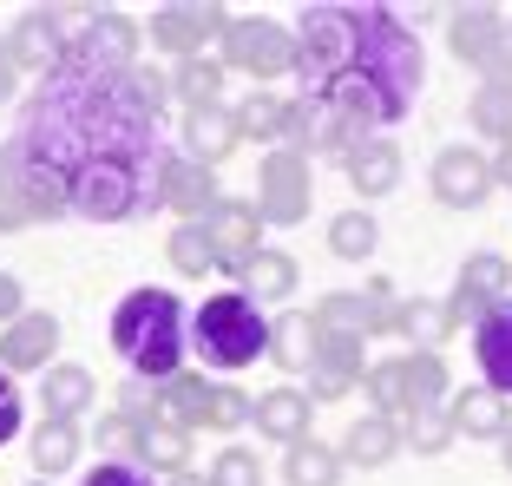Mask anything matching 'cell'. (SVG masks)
<instances>
[{
	"label": "cell",
	"instance_id": "6da1fadb",
	"mask_svg": "<svg viewBox=\"0 0 512 486\" xmlns=\"http://www.w3.org/2000/svg\"><path fill=\"white\" fill-rule=\"evenodd\" d=\"M7 152L40 217L132 224L165 204V119L138 99L132 66H106L79 46L33 86Z\"/></svg>",
	"mask_w": 512,
	"mask_h": 486
},
{
	"label": "cell",
	"instance_id": "7a4b0ae2",
	"mask_svg": "<svg viewBox=\"0 0 512 486\" xmlns=\"http://www.w3.org/2000/svg\"><path fill=\"white\" fill-rule=\"evenodd\" d=\"M296 79L302 99L322 106L348 138H375L414 112L427 53L401 7L322 0L296 14Z\"/></svg>",
	"mask_w": 512,
	"mask_h": 486
},
{
	"label": "cell",
	"instance_id": "3957f363",
	"mask_svg": "<svg viewBox=\"0 0 512 486\" xmlns=\"http://www.w3.org/2000/svg\"><path fill=\"white\" fill-rule=\"evenodd\" d=\"M112 349L132 368V381H171L184 375V349H191V316L171 289H132L112 309Z\"/></svg>",
	"mask_w": 512,
	"mask_h": 486
},
{
	"label": "cell",
	"instance_id": "277c9868",
	"mask_svg": "<svg viewBox=\"0 0 512 486\" xmlns=\"http://www.w3.org/2000/svg\"><path fill=\"white\" fill-rule=\"evenodd\" d=\"M191 349H197L204 368L237 375V368H250L256 355L270 349V322H263V309H256L243 289H224V296H204V303H197Z\"/></svg>",
	"mask_w": 512,
	"mask_h": 486
},
{
	"label": "cell",
	"instance_id": "5b68a950",
	"mask_svg": "<svg viewBox=\"0 0 512 486\" xmlns=\"http://www.w3.org/2000/svg\"><path fill=\"white\" fill-rule=\"evenodd\" d=\"M224 60L243 66L250 79H283V73H296V33L276 27V20H230Z\"/></svg>",
	"mask_w": 512,
	"mask_h": 486
},
{
	"label": "cell",
	"instance_id": "8992f818",
	"mask_svg": "<svg viewBox=\"0 0 512 486\" xmlns=\"http://www.w3.org/2000/svg\"><path fill=\"white\" fill-rule=\"evenodd\" d=\"M256 217L263 224H302L309 217V158L296 152H270L263 171H256Z\"/></svg>",
	"mask_w": 512,
	"mask_h": 486
},
{
	"label": "cell",
	"instance_id": "52a82bcc",
	"mask_svg": "<svg viewBox=\"0 0 512 486\" xmlns=\"http://www.w3.org/2000/svg\"><path fill=\"white\" fill-rule=\"evenodd\" d=\"M204 230H211V257L217 270L243 276L256 263V250H263V217H256V204H237V198H217V211L204 217Z\"/></svg>",
	"mask_w": 512,
	"mask_h": 486
},
{
	"label": "cell",
	"instance_id": "ba28073f",
	"mask_svg": "<svg viewBox=\"0 0 512 486\" xmlns=\"http://www.w3.org/2000/svg\"><path fill=\"white\" fill-rule=\"evenodd\" d=\"M486 191H493V158H480L473 145H447L434 158V198L447 211H473L486 204Z\"/></svg>",
	"mask_w": 512,
	"mask_h": 486
},
{
	"label": "cell",
	"instance_id": "9c48e42d",
	"mask_svg": "<svg viewBox=\"0 0 512 486\" xmlns=\"http://www.w3.org/2000/svg\"><path fill=\"white\" fill-rule=\"evenodd\" d=\"M506 289H512V263L493 257V250H480V257L460 263V283H453V329L460 322H480L493 303H506Z\"/></svg>",
	"mask_w": 512,
	"mask_h": 486
},
{
	"label": "cell",
	"instance_id": "30bf717a",
	"mask_svg": "<svg viewBox=\"0 0 512 486\" xmlns=\"http://www.w3.org/2000/svg\"><path fill=\"white\" fill-rule=\"evenodd\" d=\"M473 362H480V381L493 395H512V296L473 322Z\"/></svg>",
	"mask_w": 512,
	"mask_h": 486
},
{
	"label": "cell",
	"instance_id": "8fae6325",
	"mask_svg": "<svg viewBox=\"0 0 512 486\" xmlns=\"http://www.w3.org/2000/svg\"><path fill=\"white\" fill-rule=\"evenodd\" d=\"M230 20L217 14V7H204V0H191V7H158V14H151V40L165 46V53H184V60H197V46L211 40V33H224Z\"/></svg>",
	"mask_w": 512,
	"mask_h": 486
},
{
	"label": "cell",
	"instance_id": "7c38bea8",
	"mask_svg": "<svg viewBox=\"0 0 512 486\" xmlns=\"http://www.w3.org/2000/svg\"><path fill=\"white\" fill-rule=\"evenodd\" d=\"M237 119H230V106H184V158L204 171H217L230 152H237Z\"/></svg>",
	"mask_w": 512,
	"mask_h": 486
},
{
	"label": "cell",
	"instance_id": "4fadbf2b",
	"mask_svg": "<svg viewBox=\"0 0 512 486\" xmlns=\"http://www.w3.org/2000/svg\"><path fill=\"white\" fill-rule=\"evenodd\" d=\"M53 342H60V322L46 316V309H27L0 329V368L14 375V368H53Z\"/></svg>",
	"mask_w": 512,
	"mask_h": 486
},
{
	"label": "cell",
	"instance_id": "5bb4252c",
	"mask_svg": "<svg viewBox=\"0 0 512 486\" xmlns=\"http://www.w3.org/2000/svg\"><path fill=\"white\" fill-rule=\"evenodd\" d=\"M151 421L165 427H211V375H171L158 381V395H151Z\"/></svg>",
	"mask_w": 512,
	"mask_h": 486
},
{
	"label": "cell",
	"instance_id": "9a60e30c",
	"mask_svg": "<svg viewBox=\"0 0 512 486\" xmlns=\"http://www.w3.org/2000/svg\"><path fill=\"white\" fill-rule=\"evenodd\" d=\"M309 388H270V395L250 408V427L263 434V441H283V447H296V441H309Z\"/></svg>",
	"mask_w": 512,
	"mask_h": 486
},
{
	"label": "cell",
	"instance_id": "2e32d148",
	"mask_svg": "<svg viewBox=\"0 0 512 486\" xmlns=\"http://www.w3.org/2000/svg\"><path fill=\"white\" fill-rule=\"evenodd\" d=\"M316 388H309V401H335L348 395L355 381H362V349H355V335H316Z\"/></svg>",
	"mask_w": 512,
	"mask_h": 486
},
{
	"label": "cell",
	"instance_id": "e0dca14e",
	"mask_svg": "<svg viewBox=\"0 0 512 486\" xmlns=\"http://www.w3.org/2000/svg\"><path fill=\"white\" fill-rule=\"evenodd\" d=\"M342 165H348V178H355V191H368V198H388L394 184H401V152H394V138H355Z\"/></svg>",
	"mask_w": 512,
	"mask_h": 486
},
{
	"label": "cell",
	"instance_id": "ac0fdd59",
	"mask_svg": "<svg viewBox=\"0 0 512 486\" xmlns=\"http://www.w3.org/2000/svg\"><path fill=\"white\" fill-rule=\"evenodd\" d=\"M60 20L66 14H27L14 27V40H7V53H14V66H27V73H53L60 66V53H66V40H60Z\"/></svg>",
	"mask_w": 512,
	"mask_h": 486
},
{
	"label": "cell",
	"instance_id": "d6986e66",
	"mask_svg": "<svg viewBox=\"0 0 512 486\" xmlns=\"http://www.w3.org/2000/svg\"><path fill=\"white\" fill-rule=\"evenodd\" d=\"M66 46H79V53H92V60H106V66H132L138 27L125 14H86V27H73Z\"/></svg>",
	"mask_w": 512,
	"mask_h": 486
},
{
	"label": "cell",
	"instance_id": "ffe728a7",
	"mask_svg": "<svg viewBox=\"0 0 512 486\" xmlns=\"http://www.w3.org/2000/svg\"><path fill=\"white\" fill-rule=\"evenodd\" d=\"M165 204H171V211H184V224H204V217L217 211L211 171L191 165V158H171V165H165Z\"/></svg>",
	"mask_w": 512,
	"mask_h": 486
},
{
	"label": "cell",
	"instance_id": "44dd1931",
	"mask_svg": "<svg viewBox=\"0 0 512 486\" xmlns=\"http://www.w3.org/2000/svg\"><path fill=\"white\" fill-rule=\"evenodd\" d=\"M447 427L453 434H473V441H486V434H506V395H493V388H460V395L447 401Z\"/></svg>",
	"mask_w": 512,
	"mask_h": 486
},
{
	"label": "cell",
	"instance_id": "7402d4cb",
	"mask_svg": "<svg viewBox=\"0 0 512 486\" xmlns=\"http://www.w3.org/2000/svg\"><path fill=\"white\" fill-rule=\"evenodd\" d=\"M92 395H99V381H92V375H86L79 362H60V368H46V381H40L46 421H79Z\"/></svg>",
	"mask_w": 512,
	"mask_h": 486
},
{
	"label": "cell",
	"instance_id": "603a6c76",
	"mask_svg": "<svg viewBox=\"0 0 512 486\" xmlns=\"http://www.w3.org/2000/svg\"><path fill=\"white\" fill-rule=\"evenodd\" d=\"M394 454H401V427H394L388 414L355 421V427H348V441H342V460H355V467H388Z\"/></svg>",
	"mask_w": 512,
	"mask_h": 486
},
{
	"label": "cell",
	"instance_id": "cb8c5ba5",
	"mask_svg": "<svg viewBox=\"0 0 512 486\" xmlns=\"http://www.w3.org/2000/svg\"><path fill=\"white\" fill-rule=\"evenodd\" d=\"M289 289H296V257L289 250H256V263L243 270V296L263 309V303H283Z\"/></svg>",
	"mask_w": 512,
	"mask_h": 486
},
{
	"label": "cell",
	"instance_id": "d4e9b609",
	"mask_svg": "<svg viewBox=\"0 0 512 486\" xmlns=\"http://www.w3.org/2000/svg\"><path fill=\"white\" fill-rule=\"evenodd\" d=\"M270 355L283 368H309L316 362V316L309 309H289V316L270 322Z\"/></svg>",
	"mask_w": 512,
	"mask_h": 486
},
{
	"label": "cell",
	"instance_id": "484cf974",
	"mask_svg": "<svg viewBox=\"0 0 512 486\" xmlns=\"http://www.w3.org/2000/svg\"><path fill=\"white\" fill-rule=\"evenodd\" d=\"M401 335L421 342V355H440V342L453 335V309L434 296H414V303H401Z\"/></svg>",
	"mask_w": 512,
	"mask_h": 486
},
{
	"label": "cell",
	"instance_id": "4316f807",
	"mask_svg": "<svg viewBox=\"0 0 512 486\" xmlns=\"http://www.w3.org/2000/svg\"><path fill=\"white\" fill-rule=\"evenodd\" d=\"M138 460L178 480V473H184V460H191V441H184V427H165V421H138Z\"/></svg>",
	"mask_w": 512,
	"mask_h": 486
},
{
	"label": "cell",
	"instance_id": "83f0119b",
	"mask_svg": "<svg viewBox=\"0 0 512 486\" xmlns=\"http://www.w3.org/2000/svg\"><path fill=\"white\" fill-rule=\"evenodd\" d=\"M447 401V362L440 355H407V414H440Z\"/></svg>",
	"mask_w": 512,
	"mask_h": 486
},
{
	"label": "cell",
	"instance_id": "f1b7e54d",
	"mask_svg": "<svg viewBox=\"0 0 512 486\" xmlns=\"http://www.w3.org/2000/svg\"><path fill=\"white\" fill-rule=\"evenodd\" d=\"M283 480L289 486H335V480H342V454L322 447V441H296L289 460H283Z\"/></svg>",
	"mask_w": 512,
	"mask_h": 486
},
{
	"label": "cell",
	"instance_id": "f546056e",
	"mask_svg": "<svg viewBox=\"0 0 512 486\" xmlns=\"http://www.w3.org/2000/svg\"><path fill=\"white\" fill-rule=\"evenodd\" d=\"M368 303L362 296H348V289H335V296H322L316 303V335H355V342H368Z\"/></svg>",
	"mask_w": 512,
	"mask_h": 486
},
{
	"label": "cell",
	"instance_id": "4dcf8cb0",
	"mask_svg": "<svg viewBox=\"0 0 512 486\" xmlns=\"http://www.w3.org/2000/svg\"><path fill=\"white\" fill-rule=\"evenodd\" d=\"M230 119H237V138L283 145V99H270V92H250L243 106H230Z\"/></svg>",
	"mask_w": 512,
	"mask_h": 486
},
{
	"label": "cell",
	"instance_id": "1f68e13d",
	"mask_svg": "<svg viewBox=\"0 0 512 486\" xmlns=\"http://www.w3.org/2000/svg\"><path fill=\"white\" fill-rule=\"evenodd\" d=\"M375 243H381V224H375L368 211H342V217H329V250H335L342 263H362Z\"/></svg>",
	"mask_w": 512,
	"mask_h": 486
},
{
	"label": "cell",
	"instance_id": "d6a6232c",
	"mask_svg": "<svg viewBox=\"0 0 512 486\" xmlns=\"http://www.w3.org/2000/svg\"><path fill=\"white\" fill-rule=\"evenodd\" d=\"M73 460H79V427L73 421H46L33 434V467L40 473H66Z\"/></svg>",
	"mask_w": 512,
	"mask_h": 486
},
{
	"label": "cell",
	"instance_id": "836d02e7",
	"mask_svg": "<svg viewBox=\"0 0 512 486\" xmlns=\"http://www.w3.org/2000/svg\"><path fill=\"white\" fill-rule=\"evenodd\" d=\"M171 86L184 92V106H217V92H224V66L197 53V60H184L178 73H171Z\"/></svg>",
	"mask_w": 512,
	"mask_h": 486
},
{
	"label": "cell",
	"instance_id": "e575fe53",
	"mask_svg": "<svg viewBox=\"0 0 512 486\" xmlns=\"http://www.w3.org/2000/svg\"><path fill=\"white\" fill-rule=\"evenodd\" d=\"M33 198H27V184H20V171H14V152L0 145V230H20V224H33Z\"/></svg>",
	"mask_w": 512,
	"mask_h": 486
},
{
	"label": "cell",
	"instance_id": "d590c367",
	"mask_svg": "<svg viewBox=\"0 0 512 486\" xmlns=\"http://www.w3.org/2000/svg\"><path fill=\"white\" fill-rule=\"evenodd\" d=\"M171 263H178L184 276H211V270H217L211 230H204V224H178V230H171Z\"/></svg>",
	"mask_w": 512,
	"mask_h": 486
},
{
	"label": "cell",
	"instance_id": "8d00e7d4",
	"mask_svg": "<svg viewBox=\"0 0 512 486\" xmlns=\"http://www.w3.org/2000/svg\"><path fill=\"white\" fill-rule=\"evenodd\" d=\"M473 132L512 138V86H493V79H480V92H473Z\"/></svg>",
	"mask_w": 512,
	"mask_h": 486
},
{
	"label": "cell",
	"instance_id": "74e56055",
	"mask_svg": "<svg viewBox=\"0 0 512 486\" xmlns=\"http://www.w3.org/2000/svg\"><path fill=\"white\" fill-rule=\"evenodd\" d=\"M368 395H375V408L388 414H407V362H375L368 368Z\"/></svg>",
	"mask_w": 512,
	"mask_h": 486
},
{
	"label": "cell",
	"instance_id": "f35d334b",
	"mask_svg": "<svg viewBox=\"0 0 512 486\" xmlns=\"http://www.w3.org/2000/svg\"><path fill=\"white\" fill-rule=\"evenodd\" d=\"M211 486H263V460L250 447H224L211 460Z\"/></svg>",
	"mask_w": 512,
	"mask_h": 486
},
{
	"label": "cell",
	"instance_id": "ab89813d",
	"mask_svg": "<svg viewBox=\"0 0 512 486\" xmlns=\"http://www.w3.org/2000/svg\"><path fill=\"white\" fill-rule=\"evenodd\" d=\"M250 408H256V401L243 395V388H217V381H211V427H217V434H237V427L250 421Z\"/></svg>",
	"mask_w": 512,
	"mask_h": 486
},
{
	"label": "cell",
	"instance_id": "60d3db41",
	"mask_svg": "<svg viewBox=\"0 0 512 486\" xmlns=\"http://www.w3.org/2000/svg\"><path fill=\"white\" fill-rule=\"evenodd\" d=\"M447 441H453L447 414H407V447L414 454H447Z\"/></svg>",
	"mask_w": 512,
	"mask_h": 486
},
{
	"label": "cell",
	"instance_id": "b9f144b4",
	"mask_svg": "<svg viewBox=\"0 0 512 486\" xmlns=\"http://www.w3.org/2000/svg\"><path fill=\"white\" fill-rule=\"evenodd\" d=\"M92 441L106 447V460H125V454H138V421H132V414H106Z\"/></svg>",
	"mask_w": 512,
	"mask_h": 486
},
{
	"label": "cell",
	"instance_id": "7bdbcfd3",
	"mask_svg": "<svg viewBox=\"0 0 512 486\" xmlns=\"http://www.w3.org/2000/svg\"><path fill=\"white\" fill-rule=\"evenodd\" d=\"M20 421H27V395H20V388H14V375L0 368V447H7V441L20 434Z\"/></svg>",
	"mask_w": 512,
	"mask_h": 486
},
{
	"label": "cell",
	"instance_id": "ee69618b",
	"mask_svg": "<svg viewBox=\"0 0 512 486\" xmlns=\"http://www.w3.org/2000/svg\"><path fill=\"white\" fill-rule=\"evenodd\" d=\"M79 486H158V480H151L138 460H106V467H92Z\"/></svg>",
	"mask_w": 512,
	"mask_h": 486
},
{
	"label": "cell",
	"instance_id": "f6af8a7d",
	"mask_svg": "<svg viewBox=\"0 0 512 486\" xmlns=\"http://www.w3.org/2000/svg\"><path fill=\"white\" fill-rule=\"evenodd\" d=\"M14 316H27V309H20V283L0 270V322H14Z\"/></svg>",
	"mask_w": 512,
	"mask_h": 486
},
{
	"label": "cell",
	"instance_id": "bcb514c9",
	"mask_svg": "<svg viewBox=\"0 0 512 486\" xmlns=\"http://www.w3.org/2000/svg\"><path fill=\"white\" fill-rule=\"evenodd\" d=\"M14 73H20V66H14V53H7V40H0V99L14 92Z\"/></svg>",
	"mask_w": 512,
	"mask_h": 486
},
{
	"label": "cell",
	"instance_id": "7dc6e473",
	"mask_svg": "<svg viewBox=\"0 0 512 486\" xmlns=\"http://www.w3.org/2000/svg\"><path fill=\"white\" fill-rule=\"evenodd\" d=\"M493 178H499V184H512V138L499 145V158H493Z\"/></svg>",
	"mask_w": 512,
	"mask_h": 486
},
{
	"label": "cell",
	"instance_id": "c3c4849f",
	"mask_svg": "<svg viewBox=\"0 0 512 486\" xmlns=\"http://www.w3.org/2000/svg\"><path fill=\"white\" fill-rule=\"evenodd\" d=\"M171 486H211V480H197V473H178V480H171Z\"/></svg>",
	"mask_w": 512,
	"mask_h": 486
},
{
	"label": "cell",
	"instance_id": "681fc988",
	"mask_svg": "<svg viewBox=\"0 0 512 486\" xmlns=\"http://www.w3.org/2000/svg\"><path fill=\"white\" fill-rule=\"evenodd\" d=\"M499 441H506V467H512V427H506V434H499Z\"/></svg>",
	"mask_w": 512,
	"mask_h": 486
},
{
	"label": "cell",
	"instance_id": "f907efd6",
	"mask_svg": "<svg viewBox=\"0 0 512 486\" xmlns=\"http://www.w3.org/2000/svg\"><path fill=\"white\" fill-rule=\"evenodd\" d=\"M33 486H46V480H33Z\"/></svg>",
	"mask_w": 512,
	"mask_h": 486
},
{
	"label": "cell",
	"instance_id": "816d5d0a",
	"mask_svg": "<svg viewBox=\"0 0 512 486\" xmlns=\"http://www.w3.org/2000/svg\"><path fill=\"white\" fill-rule=\"evenodd\" d=\"M506 33H512V27H506Z\"/></svg>",
	"mask_w": 512,
	"mask_h": 486
}]
</instances>
